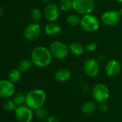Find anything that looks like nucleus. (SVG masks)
Listing matches in <instances>:
<instances>
[{"label": "nucleus", "instance_id": "6ab92c4d", "mask_svg": "<svg viewBox=\"0 0 122 122\" xmlns=\"http://www.w3.org/2000/svg\"><path fill=\"white\" fill-rule=\"evenodd\" d=\"M21 78V71L19 69H12L8 73V80L12 83L18 82Z\"/></svg>", "mask_w": 122, "mask_h": 122}, {"label": "nucleus", "instance_id": "ddd939ff", "mask_svg": "<svg viewBox=\"0 0 122 122\" xmlns=\"http://www.w3.org/2000/svg\"><path fill=\"white\" fill-rule=\"evenodd\" d=\"M121 70V63L117 60L111 59L108 60L105 66V72L106 74L109 77H116L117 76Z\"/></svg>", "mask_w": 122, "mask_h": 122}, {"label": "nucleus", "instance_id": "f3484780", "mask_svg": "<svg viewBox=\"0 0 122 122\" xmlns=\"http://www.w3.org/2000/svg\"><path fill=\"white\" fill-rule=\"evenodd\" d=\"M96 108H97L96 103L92 101H86L82 106V111L86 114H91L94 113Z\"/></svg>", "mask_w": 122, "mask_h": 122}, {"label": "nucleus", "instance_id": "393cba45", "mask_svg": "<svg viewBox=\"0 0 122 122\" xmlns=\"http://www.w3.org/2000/svg\"><path fill=\"white\" fill-rule=\"evenodd\" d=\"M36 116L40 120H44L47 118V111L45 108H43L42 106V107L36 109Z\"/></svg>", "mask_w": 122, "mask_h": 122}, {"label": "nucleus", "instance_id": "5701e85b", "mask_svg": "<svg viewBox=\"0 0 122 122\" xmlns=\"http://www.w3.org/2000/svg\"><path fill=\"white\" fill-rule=\"evenodd\" d=\"M13 101H15L17 106L23 105V103H25L26 101V95L23 93H18L14 96Z\"/></svg>", "mask_w": 122, "mask_h": 122}, {"label": "nucleus", "instance_id": "0eeeda50", "mask_svg": "<svg viewBox=\"0 0 122 122\" xmlns=\"http://www.w3.org/2000/svg\"><path fill=\"white\" fill-rule=\"evenodd\" d=\"M15 115L19 122H31L33 118L32 108L27 105L17 106L15 110Z\"/></svg>", "mask_w": 122, "mask_h": 122}, {"label": "nucleus", "instance_id": "7c9ffc66", "mask_svg": "<svg viewBox=\"0 0 122 122\" xmlns=\"http://www.w3.org/2000/svg\"><path fill=\"white\" fill-rule=\"evenodd\" d=\"M42 1L45 2H48L50 1V0H42Z\"/></svg>", "mask_w": 122, "mask_h": 122}, {"label": "nucleus", "instance_id": "20e7f679", "mask_svg": "<svg viewBox=\"0 0 122 122\" xmlns=\"http://www.w3.org/2000/svg\"><path fill=\"white\" fill-rule=\"evenodd\" d=\"M49 49L52 57L57 60H63L66 58L70 53L69 45L60 41L52 42Z\"/></svg>", "mask_w": 122, "mask_h": 122}, {"label": "nucleus", "instance_id": "9d476101", "mask_svg": "<svg viewBox=\"0 0 122 122\" xmlns=\"http://www.w3.org/2000/svg\"><path fill=\"white\" fill-rule=\"evenodd\" d=\"M41 33V27L37 22H32L29 24L24 31L25 37L29 40L32 41L38 38Z\"/></svg>", "mask_w": 122, "mask_h": 122}, {"label": "nucleus", "instance_id": "6e6552de", "mask_svg": "<svg viewBox=\"0 0 122 122\" xmlns=\"http://www.w3.org/2000/svg\"><path fill=\"white\" fill-rule=\"evenodd\" d=\"M121 15L116 10H108L101 15V22L106 26L113 27L116 25L121 20Z\"/></svg>", "mask_w": 122, "mask_h": 122}, {"label": "nucleus", "instance_id": "cd10ccee", "mask_svg": "<svg viewBox=\"0 0 122 122\" xmlns=\"http://www.w3.org/2000/svg\"><path fill=\"white\" fill-rule=\"evenodd\" d=\"M47 122H60V121L57 118V117H56L55 116H50L47 117Z\"/></svg>", "mask_w": 122, "mask_h": 122}, {"label": "nucleus", "instance_id": "2eb2a0df", "mask_svg": "<svg viewBox=\"0 0 122 122\" xmlns=\"http://www.w3.org/2000/svg\"><path fill=\"white\" fill-rule=\"evenodd\" d=\"M71 78V72L68 68H60L54 74V78L60 83L66 82Z\"/></svg>", "mask_w": 122, "mask_h": 122}, {"label": "nucleus", "instance_id": "a211bd4d", "mask_svg": "<svg viewBox=\"0 0 122 122\" xmlns=\"http://www.w3.org/2000/svg\"><path fill=\"white\" fill-rule=\"evenodd\" d=\"M32 62L31 60L29 59H23L22 60L19 65H18V69L21 72H27L30 70L32 66Z\"/></svg>", "mask_w": 122, "mask_h": 122}, {"label": "nucleus", "instance_id": "39448f33", "mask_svg": "<svg viewBox=\"0 0 122 122\" xmlns=\"http://www.w3.org/2000/svg\"><path fill=\"white\" fill-rule=\"evenodd\" d=\"M73 10L79 15L91 14L95 8L93 0H72Z\"/></svg>", "mask_w": 122, "mask_h": 122}, {"label": "nucleus", "instance_id": "4be33fe9", "mask_svg": "<svg viewBox=\"0 0 122 122\" xmlns=\"http://www.w3.org/2000/svg\"><path fill=\"white\" fill-rule=\"evenodd\" d=\"M31 17L35 22H39L42 18V12L37 8H35L31 12Z\"/></svg>", "mask_w": 122, "mask_h": 122}, {"label": "nucleus", "instance_id": "b1692460", "mask_svg": "<svg viewBox=\"0 0 122 122\" xmlns=\"http://www.w3.org/2000/svg\"><path fill=\"white\" fill-rule=\"evenodd\" d=\"M3 107L5 110L8 111H14L16 109L17 105L13 100H7L4 103Z\"/></svg>", "mask_w": 122, "mask_h": 122}, {"label": "nucleus", "instance_id": "dca6fc26", "mask_svg": "<svg viewBox=\"0 0 122 122\" xmlns=\"http://www.w3.org/2000/svg\"><path fill=\"white\" fill-rule=\"evenodd\" d=\"M69 49H70V52L75 55V56H80L81 55L84 50H85V47L80 43V42H72L69 45Z\"/></svg>", "mask_w": 122, "mask_h": 122}, {"label": "nucleus", "instance_id": "a878e982", "mask_svg": "<svg viewBox=\"0 0 122 122\" xmlns=\"http://www.w3.org/2000/svg\"><path fill=\"white\" fill-rule=\"evenodd\" d=\"M97 47H98L97 44H96V42H91L88 43V44L86 45V47H85V50H86L87 52H91L95 51V50L97 49Z\"/></svg>", "mask_w": 122, "mask_h": 122}, {"label": "nucleus", "instance_id": "9b49d317", "mask_svg": "<svg viewBox=\"0 0 122 122\" xmlns=\"http://www.w3.org/2000/svg\"><path fill=\"white\" fill-rule=\"evenodd\" d=\"M15 86L14 83L9 80L0 81V97L9 98L15 94Z\"/></svg>", "mask_w": 122, "mask_h": 122}, {"label": "nucleus", "instance_id": "2f4dec72", "mask_svg": "<svg viewBox=\"0 0 122 122\" xmlns=\"http://www.w3.org/2000/svg\"><path fill=\"white\" fill-rule=\"evenodd\" d=\"M60 1H63V0H60Z\"/></svg>", "mask_w": 122, "mask_h": 122}, {"label": "nucleus", "instance_id": "412c9836", "mask_svg": "<svg viewBox=\"0 0 122 122\" xmlns=\"http://www.w3.org/2000/svg\"><path fill=\"white\" fill-rule=\"evenodd\" d=\"M81 20V18L79 16H78L76 15H71L69 16H68V17L66 19V22L68 25H70L71 27H76L78 25H80Z\"/></svg>", "mask_w": 122, "mask_h": 122}, {"label": "nucleus", "instance_id": "bb28decb", "mask_svg": "<svg viewBox=\"0 0 122 122\" xmlns=\"http://www.w3.org/2000/svg\"><path fill=\"white\" fill-rule=\"evenodd\" d=\"M100 106H99V110L101 113H105L108 111V106L106 103H105L104 102L103 103H100Z\"/></svg>", "mask_w": 122, "mask_h": 122}, {"label": "nucleus", "instance_id": "aec40b11", "mask_svg": "<svg viewBox=\"0 0 122 122\" xmlns=\"http://www.w3.org/2000/svg\"><path fill=\"white\" fill-rule=\"evenodd\" d=\"M59 8L63 12H69L71 10H73L72 0H63V1H60L59 5Z\"/></svg>", "mask_w": 122, "mask_h": 122}, {"label": "nucleus", "instance_id": "c756f323", "mask_svg": "<svg viewBox=\"0 0 122 122\" xmlns=\"http://www.w3.org/2000/svg\"><path fill=\"white\" fill-rule=\"evenodd\" d=\"M117 2H119V3H122V0H116Z\"/></svg>", "mask_w": 122, "mask_h": 122}, {"label": "nucleus", "instance_id": "1a4fd4ad", "mask_svg": "<svg viewBox=\"0 0 122 122\" xmlns=\"http://www.w3.org/2000/svg\"><path fill=\"white\" fill-rule=\"evenodd\" d=\"M99 63L98 60L90 57L87 59L83 65L84 73L89 77H96L99 73Z\"/></svg>", "mask_w": 122, "mask_h": 122}, {"label": "nucleus", "instance_id": "c85d7f7f", "mask_svg": "<svg viewBox=\"0 0 122 122\" xmlns=\"http://www.w3.org/2000/svg\"><path fill=\"white\" fill-rule=\"evenodd\" d=\"M3 14H4V11H3V10L1 7H0V17H1L3 15Z\"/></svg>", "mask_w": 122, "mask_h": 122}, {"label": "nucleus", "instance_id": "423d86ee", "mask_svg": "<svg viewBox=\"0 0 122 122\" xmlns=\"http://www.w3.org/2000/svg\"><path fill=\"white\" fill-rule=\"evenodd\" d=\"M110 96V91L108 86L103 83L96 84L92 89V96L95 101L103 103L106 101Z\"/></svg>", "mask_w": 122, "mask_h": 122}, {"label": "nucleus", "instance_id": "7ed1b4c3", "mask_svg": "<svg viewBox=\"0 0 122 122\" xmlns=\"http://www.w3.org/2000/svg\"><path fill=\"white\" fill-rule=\"evenodd\" d=\"M80 26L85 32L91 33L98 30L100 27V21L96 16L91 13L83 15L81 17Z\"/></svg>", "mask_w": 122, "mask_h": 122}, {"label": "nucleus", "instance_id": "f8f14e48", "mask_svg": "<svg viewBox=\"0 0 122 122\" xmlns=\"http://www.w3.org/2000/svg\"><path fill=\"white\" fill-rule=\"evenodd\" d=\"M60 8L59 7L53 3H50L46 5L44 10V17L49 22H55L60 15Z\"/></svg>", "mask_w": 122, "mask_h": 122}, {"label": "nucleus", "instance_id": "4468645a", "mask_svg": "<svg viewBox=\"0 0 122 122\" xmlns=\"http://www.w3.org/2000/svg\"><path fill=\"white\" fill-rule=\"evenodd\" d=\"M62 32V27L55 22H48L45 27V32L49 37H56Z\"/></svg>", "mask_w": 122, "mask_h": 122}, {"label": "nucleus", "instance_id": "f257e3e1", "mask_svg": "<svg viewBox=\"0 0 122 122\" xmlns=\"http://www.w3.org/2000/svg\"><path fill=\"white\" fill-rule=\"evenodd\" d=\"M52 55L50 49L43 46L35 47L31 52V60L35 66L38 68H45L48 66L52 60Z\"/></svg>", "mask_w": 122, "mask_h": 122}, {"label": "nucleus", "instance_id": "f03ea898", "mask_svg": "<svg viewBox=\"0 0 122 122\" xmlns=\"http://www.w3.org/2000/svg\"><path fill=\"white\" fill-rule=\"evenodd\" d=\"M46 93L42 89H33L26 95L25 103L32 109H37L45 103Z\"/></svg>", "mask_w": 122, "mask_h": 122}]
</instances>
